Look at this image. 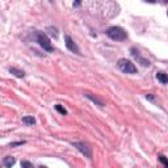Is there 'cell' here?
<instances>
[{
    "label": "cell",
    "instance_id": "obj_1",
    "mask_svg": "<svg viewBox=\"0 0 168 168\" xmlns=\"http://www.w3.org/2000/svg\"><path fill=\"white\" fill-rule=\"evenodd\" d=\"M106 36L113 41H123L127 38V33L121 26H110L106 29Z\"/></svg>",
    "mask_w": 168,
    "mask_h": 168
},
{
    "label": "cell",
    "instance_id": "obj_2",
    "mask_svg": "<svg viewBox=\"0 0 168 168\" xmlns=\"http://www.w3.org/2000/svg\"><path fill=\"white\" fill-rule=\"evenodd\" d=\"M36 38H37V42H38V45L41 46L43 50H46L49 53H51L54 51V47L51 45V42H50V38L47 37V34L46 33H43V32H38L36 34Z\"/></svg>",
    "mask_w": 168,
    "mask_h": 168
},
{
    "label": "cell",
    "instance_id": "obj_3",
    "mask_svg": "<svg viewBox=\"0 0 168 168\" xmlns=\"http://www.w3.org/2000/svg\"><path fill=\"white\" fill-rule=\"evenodd\" d=\"M117 66L122 72H125V74H137L138 72L135 65L131 61H129V59H125V58L120 59L117 63Z\"/></svg>",
    "mask_w": 168,
    "mask_h": 168
},
{
    "label": "cell",
    "instance_id": "obj_4",
    "mask_svg": "<svg viewBox=\"0 0 168 168\" xmlns=\"http://www.w3.org/2000/svg\"><path fill=\"white\" fill-rule=\"evenodd\" d=\"M72 145H74V147H76V150L80 151L84 156L90 158V159L92 158V149L90 147L88 143H86V142H74Z\"/></svg>",
    "mask_w": 168,
    "mask_h": 168
},
{
    "label": "cell",
    "instance_id": "obj_5",
    "mask_svg": "<svg viewBox=\"0 0 168 168\" xmlns=\"http://www.w3.org/2000/svg\"><path fill=\"white\" fill-rule=\"evenodd\" d=\"M65 41H66V47L70 50L71 53H75V54H80V50H79V47L75 42H74V39L70 37V36H66L65 37Z\"/></svg>",
    "mask_w": 168,
    "mask_h": 168
},
{
    "label": "cell",
    "instance_id": "obj_6",
    "mask_svg": "<svg viewBox=\"0 0 168 168\" xmlns=\"http://www.w3.org/2000/svg\"><path fill=\"white\" fill-rule=\"evenodd\" d=\"M84 96H86L88 100H91L92 102H95L96 105H98V106H104V105H105L104 101L101 100V98H98L96 95H92V93H90V92H86V93H84Z\"/></svg>",
    "mask_w": 168,
    "mask_h": 168
},
{
    "label": "cell",
    "instance_id": "obj_7",
    "mask_svg": "<svg viewBox=\"0 0 168 168\" xmlns=\"http://www.w3.org/2000/svg\"><path fill=\"white\" fill-rule=\"evenodd\" d=\"M130 51H131V54H133V55H134V57H135V58L138 59V61H139V62H141V65H142V66H150V62H149V61H147V59H145V58H142V57L139 55V54H138V50H135V49H134V47H133V49H131V50H130Z\"/></svg>",
    "mask_w": 168,
    "mask_h": 168
},
{
    "label": "cell",
    "instance_id": "obj_8",
    "mask_svg": "<svg viewBox=\"0 0 168 168\" xmlns=\"http://www.w3.org/2000/svg\"><path fill=\"white\" fill-rule=\"evenodd\" d=\"M16 163V159H14L13 156H6L3 159V164L6 166L7 168H11V167H13V164Z\"/></svg>",
    "mask_w": 168,
    "mask_h": 168
},
{
    "label": "cell",
    "instance_id": "obj_9",
    "mask_svg": "<svg viewBox=\"0 0 168 168\" xmlns=\"http://www.w3.org/2000/svg\"><path fill=\"white\" fill-rule=\"evenodd\" d=\"M9 72L13 74L16 78H24L25 76V72H24L22 70H18V68H16V67H11L9 68Z\"/></svg>",
    "mask_w": 168,
    "mask_h": 168
},
{
    "label": "cell",
    "instance_id": "obj_10",
    "mask_svg": "<svg viewBox=\"0 0 168 168\" xmlns=\"http://www.w3.org/2000/svg\"><path fill=\"white\" fill-rule=\"evenodd\" d=\"M156 78H158V80H159L160 83H163V84H167L168 83V75H167L166 72H163V71L158 72L156 74Z\"/></svg>",
    "mask_w": 168,
    "mask_h": 168
},
{
    "label": "cell",
    "instance_id": "obj_11",
    "mask_svg": "<svg viewBox=\"0 0 168 168\" xmlns=\"http://www.w3.org/2000/svg\"><path fill=\"white\" fill-rule=\"evenodd\" d=\"M22 123H25V125H34L36 120L32 116H25V117H22Z\"/></svg>",
    "mask_w": 168,
    "mask_h": 168
},
{
    "label": "cell",
    "instance_id": "obj_12",
    "mask_svg": "<svg viewBox=\"0 0 168 168\" xmlns=\"http://www.w3.org/2000/svg\"><path fill=\"white\" fill-rule=\"evenodd\" d=\"M46 30L49 32V34H50V36H53L54 38H58V30L55 28H51V26H49Z\"/></svg>",
    "mask_w": 168,
    "mask_h": 168
},
{
    "label": "cell",
    "instance_id": "obj_13",
    "mask_svg": "<svg viewBox=\"0 0 168 168\" xmlns=\"http://www.w3.org/2000/svg\"><path fill=\"white\" fill-rule=\"evenodd\" d=\"M55 110H57V112H59V113H61V114H63V116L67 114V110H66V109H65V108H63L62 105H59V104H57V105H55Z\"/></svg>",
    "mask_w": 168,
    "mask_h": 168
},
{
    "label": "cell",
    "instance_id": "obj_14",
    "mask_svg": "<svg viewBox=\"0 0 168 168\" xmlns=\"http://www.w3.org/2000/svg\"><path fill=\"white\" fill-rule=\"evenodd\" d=\"M21 167H22V168H34L32 163L28 162V160H22V162H21Z\"/></svg>",
    "mask_w": 168,
    "mask_h": 168
},
{
    "label": "cell",
    "instance_id": "obj_15",
    "mask_svg": "<svg viewBox=\"0 0 168 168\" xmlns=\"http://www.w3.org/2000/svg\"><path fill=\"white\" fill-rule=\"evenodd\" d=\"M159 160H160V163H163V166H164L166 168H168V159H167L164 155H160L159 156Z\"/></svg>",
    "mask_w": 168,
    "mask_h": 168
},
{
    "label": "cell",
    "instance_id": "obj_16",
    "mask_svg": "<svg viewBox=\"0 0 168 168\" xmlns=\"http://www.w3.org/2000/svg\"><path fill=\"white\" fill-rule=\"evenodd\" d=\"M21 145H25V141H21V142H14V143H11L9 147H14V146H21Z\"/></svg>",
    "mask_w": 168,
    "mask_h": 168
},
{
    "label": "cell",
    "instance_id": "obj_17",
    "mask_svg": "<svg viewBox=\"0 0 168 168\" xmlns=\"http://www.w3.org/2000/svg\"><path fill=\"white\" fill-rule=\"evenodd\" d=\"M146 97H147V98H149V100H151V101H152V100H154V97H152V95H147Z\"/></svg>",
    "mask_w": 168,
    "mask_h": 168
},
{
    "label": "cell",
    "instance_id": "obj_18",
    "mask_svg": "<svg viewBox=\"0 0 168 168\" xmlns=\"http://www.w3.org/2000/svg\"><path fill=\"white\" fill-rule=\"evenodd\" d=\"M74 6L78 7V6H80V2H76V3H74Z\"/></svg>",
    "mask_w": 168,
    "mask_h": 168
},
{
    "label": "cell",
    "instance_id": "obj_19",
    "mask_svg": "<svg viewBox=\"0 0 168 168\" xmlns=\"http://www.w3.org/2000/svg\"><path fill=\"white\" fill-rule=\"evenodd\" d=\"M41 168H47V167H43V166H42V167H41Z\"/></svg>",
    "mask_w": 168,
    "mask_h": 168
}]
</instances>
